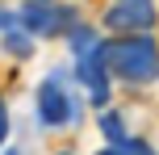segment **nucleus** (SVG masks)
I'll use <instances>...</instances> for the list:
<instances>
[{
    "mask_svg": "<svg viewBox=\"0 0 159 155\" xmlns=\"http://www.w3.org/2000/svg\"><path fill=\"white\" fill-rule=\"evenodd\" d=\"M105 63H109V75H117L126 84H155L159 80V42L147 30L109 38L105 42Z\"/></svg>",
    "mask_w": 159,
    "mask_h": 155,
    "instance_id": "f257e3e1",
    "label": "nucleus"
},
{
    "mask_svg": "<svg viewBox=\"0 0 159 155\" xmlns=\"http://www.w3.org/2000/svg\"><path fill=\"white\" fill-rule=\"evenodd\" d=\"M34 117H38L46 130H67L80 122V97L67 88V71L55 67L46 80L34 92Z\"/></svg>",
    "mask_w": 159,
    "mask_h": 155,
    "instance_id": "f03ea898",
    "label": "nucleus"
},
{
    "mask_svg": "<svg viewBox=\"0 0 159 155\" xmlns=\"http://www.w3.org/2000/svg\"><path fill=\"white\" fill-rule=\"evenodd\" d=\"M17 17L34 38H67V30L80 21V13L71 4H55V0H30V4L17 8Z\"/></svg>",
    "mask_w": 159,
    "mask_h": 155,
    "instance_id": "7ed1b4c3",
    "label": "nucleus"
},
{
    "mask_svg": "<svg viewBox=\"0 0 159 155\" xmlns=\"http://www.w3.org/2000/svg\"><path fill=\"white\" fill-rule=\"evenodd\" d=\"M71 80L88 92V105H96V109L109 105V63H105V42L92 50V55H80L75 59Z\"/></svg>",
    "mask_w": 159,
    "mask_h": 155,
    "instance_id": "20e7f679",
    "label": "nucleus"
},
{
    "mask_svg": "<svg viewBox=\"0 0 159 155\" xmlns=\"http://www.w3.org/2000/svg\"><path fill=\"white\" fill-rule=\"evenodd\" d=\"M155 25V4L151 0H117L105 8V30L113 34H138Z\"/></svg>",
    "mask_w": 159,
    "mask_h": 155,
    "instance_id": "39448f33",
    "label": "nucleus"
},
{
    "mask_svg": "<svg viewBox=\"0 0 159 155\" xmlns=\"http://www.w3.org/2000/svg\"><path fill=\"white\" fill-rule=\"evenodd\" d=\"M0 46H4V55H13V59H30L34 46H38V38H34L25 25H13V30L0 34Z\"/></svg>",
    "mask_w": 159,
    "mask_h": 155,
    "instance_id": "423d86ee",
    "label": "nucleus"
},
{
    "mask_svg": "<svg viewBox=\"0 0 159 155\" xmlns=\"http://www.w3.org/2000/svg\"><path fill=\"white\" fill-rule=\"evenodd\" d=\"M101 42H105V38L92 30V25H80V21H75L71 30H67V46H71V55H75V59H80V55H92Z\"/></svg>",
    "mask_w": 159,
    "mask_h": 155,
    "instance_id": "0eeeda50",
    "label": "nucleus"
},
{
    "mask_svg": "<svg viewBox=\"0 0 159 155\" xmlns=\"http://www.w3.org/2000/svg\"><path fill=\"white\" fill-rule=\"evenodd\" d=\"M101 134H105L109 143L126 139V122H121V113H117V109H109V105L101 109Z\"/></svg>",
    "mask_w": 159,
    "mask_h": 155,
    "instance_id": "6e6552de",
    "label": "nucleus"
},
{
    "mask_svg": "<svg viewBox=\"0 0 159 155\" xmlns=\"http://www.w3.org/2000/svg\"><path fill=\"white\" fill-rule=\"evenodd\" d=\"M105 151H109V155H147V151H151V143L130 139V134H126V139H117V143H105Z\"/></svg>",
    "mask_w": 159,
    "mask_h": 155,
    "instance_id": "1a4fd4ad",
    "label": "nucleus"
},
{
    "mask_svg": "<svg viewBox=\"0 0 159 155\" xmlns=\"http://www.w3.org/2000/svg\"><path fill=\"white\" fill-rule=\"evenodd\" d=\"M13 25H21L17 8H4V4H0V34H4V30H13Z\"/></svg>",
    "mask_w": 159,
    "mask_h": 155,
    "instance_id": "9d476101",
    "label": "nucleus"
},
{
    "mask_svg": "<svg viewBox=\"0 0 159 155\" xmlns=\"http://www.w3.org/2000/svg\"><path fill=\"white\" fill-rule=\"evenodd\" d=\"M4 139H8V105L0 97V147H4Z\"/></svg>",
    "mask_w": 159,
    "mask_h": 155,
    "instance_id": "9b49d317",
    "label": "nucleus"
}]
</instances>
